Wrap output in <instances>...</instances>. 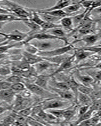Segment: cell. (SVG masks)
Returning <instances> with one entry per match:
<instances>
[{
    "mask_svg": "<svg viewBox=\"0 0 101 126\" xmlns=\"http://www.w3.org/2000/svg\"><path fill=\"white\" fill-rule=\"evenodd\" d=\"M1 3H3L5 6L7 7V10L12 12L17 17L22 19H30L32 15V13L29 12L27 8L18 4L14 1H3Z\"/></svg>",
    "mask_w": 101,
    "mask_h": 126,
    "instance_id": "1",
    "label": "cell"
},
{
    "mask_svg": "<svg viewBox=\"0 0 101 126\" xmlns=\"http://www.w3.org/2000/svg\"><path fill=\"white\" fill-rule=\"evenodd\" d=\"M75 50V48L72 43L69 44L67 46H64L63 47H58V48H54L50 50H46V51H39L38 52L37 55L42 57H51L54 56H61L67 54L68 52L71 50Z\"/></svg>",
    "mask_w": 101,
    "mask_h": 126,
    "instance_id": "2",
    "label": "cell"
},
{
    "mask_svg": "<svg viewBox=\"0 0 101 126\" xmlns=\"http://www.w3.org/2000/svg\"><path fill=\"white\" fill-rule=\"evenodd\" d=\"M29 32L25 33L19 31L18 30H15L10 33H3L0 32V35L2 37H4L6 40L8 41H16L17 42H20L25 40L29 36Z\"/></svg>",
    "mask_w": 101,
    "mask_h": 126,
    "instance_id": "3",
    "label": "cell"
},
{
    "mask_svg": "<svg viewBox=\"0 0 101 126\" xmlns=\"http://www.w3.org/2000/svg\"><path fill=\"white\" fill-rule=\"evenodd\" d=\"M31 103H32L31 99L23 97L20 94H17L13 105V109L15 112H17L20 110L32 106Z\"/></svg>",
    "mask_w": 101,
    "mask_h": 126,
    "instance_id": "4",
    "label": "cell"
},
{
    "mask_svg": "<svg viewBox=\"0 0 101 126\" xmlns=\"http://www.w3.org/2000/svg\"><path fill=\"white\" fill-rule=\"evenodd\" d=\"M68 105L67 101H62L58 99L48 100L41 103L42 109L44 110H52V109H61Z\"/></svg>",
    "mask_w": 101,
    "mask_h": 126,
    "instance_id": "5",
    "label": "cell"
},
{
    "mask_svg": "<svg viewBox=\"0 0 101 126\" xmlns=\"http://www.w3.org/2000/svg\"><path fill=\"white\" fill-rule=\"evenodd\" d=\"M26 86L27 89L33 94H35L38 96L40 97H45L48 96H52L53 94L48 92V90H44L42 88L35 84L34 83H23Z\"/></svg>",
    "mask_w": 101,
    "mask_h": 126,
    "instance_id": "6",
    "label": "cell"
},
{
    "mask_svg": "<svg viewBox=\"0 0 101 126\" xmlns=\"http://www.w3.org/2000/svg\"><path fill=\"white\" fill-rule=\"evenodd\" d=\"M101 39V29L98 32L93 34L88 35L84 36V37L80 39H77V40H74L72 42L73 44L77 43L78 42L83 41L85 42V47H90V46H93L95 44L97 41Z\"/></svg>",
    "mask_w": 101,
    "mask_h": 126,
    "instance_id": "7",
    "label": "cell"
},
{
    "mask_svg": "<svg viewBox=\"0 0 101 126\" xmlns=\"http://www.w3.org/2000/svg\"><path fill=\"white\" fill-rule=\"evenodd\" d=\"M73 3V2L71 1L60 0V1H56L54 5L51 6V7L44 9H34V10L38 11V12H52V11H54V10H64L65 8H67V6L70 5Z\"/></svg>",
    "mask_w": 101,
    "mask_h": 126,
    "instance_id": "8",
    "label": "cell"
},
{
    "mask_svg": "<svg viewBox=\"0 0 101 126\" xmlns=\"http://www.w3.org/2000/svg\"><path fill=\"white\" fill-rule=\"evenodd\" d=\"M75 55H71L69 58H68L67 61H65L63 62L62 64H61L59 65V67H58V69H57L56 70H55L52 74L49 75V77L51 78L52 77V76H54V75H57V74H59V73L63 72V71L70 69L71 67L73 66V62L75 61Z\"/></svg>",
    "mask_w": 101,
    "mask_h": 126,
    "instance_id": "9",
    "label": "cell"
},
{
    "mask_svg": "<svg viewBox=\"0 0 101 126\" xmlns=\"http://www.w3.org/2000/svg\"><path fill=\"white\" fill-rule=\"evenodd\" d=\"M22 61L28 64L34 66L37 63L44 61V59L37 54H32L24 51L22 54Z\"/></svg>",
    "mask_w": 101,
    "mask_h": 126,
    "instance_id": "10",
    "label": "cell"
},
{
    "mask_svg": "<svg viewBox=\"0 0 101 126\" xmlns=\"http://www.w3.org/2000/svg\"><path fill=\"white\" fill-rule=\"evenodd\" d=\"M17 93L12 89H7L0 91V100L10 105L15 100Z\"/></svg>",
    "mask_w": 101,
    "mask_h": 126,
    "instance_id": "11",
    "label": "cell"
},
{
    "mask_svg": "<svg viewBox=\"0 0 101 126\" xmlns=\"http://www.w3.org/2000/svg\"><path fill=\"white\" fill-rule=\"evenodd\" d=\"M56 66H58V65L55 64L54 63H50V62L44 59V61H42L39 62V63H37L36 64L34 65L33 67L34 68L35 71L37 75V74H41L43 72L50 69V67Z\"/></svg>",
    "mask_w": 101,
    "mask_h": 126,
    "instance_id": "12",
    "label": "cell"
},
{
    "mask_svg": "<svg viewBox=\"0 0 101 126\" xmlns=\"http://www.w3.org/2000/svg\"><path fill=\"white\" fill-rule=\"evenodd\" d=\"M30 43L36 47L39 51H46L50 50L53 48V44L46 40H36L35 42H30Z\"/></svg>",
    "mask_w": 101,
    "mask_h": 126,
    "instance_id": "13",
    "label": "cell"
},
{
    "mask_svg": "<svg viewBox=\"0 0 101 126\" xmlns=\"http://www.w3.org/2000/svg\"><path fill=\"white\" fill-rule=\"evenodd\" d=\"M64 81L67 83V85H68L71 90L72 91L73 94H75V100L77 101V96H78V87H79L80 84H79L77 81H75L74 78L72 77V76L67 78L64 80Z\"/></svg>",
    "mask_w": 101,
    "mask_h": 126,
    "instance_id": "14",
    "label": "cell"
},
{
    "mask_svg": "<svg viewBox=\"0 0 101 126\" xmlns=\"http://www.w3.org/2000/svg\"><path fill=\"white\" fill-rule=\"evenodd\" d=\"M50 89L56 93V94L58 95L61 98L65 100H68L71 101L73 100L75 98V94H73V93L69 91H64V90H58V89L54 88H52L50 86Z\"/></svg>",
    "mask_w": 101,
    "mask_h": 126,
    "instance_id": "15",
    "label": "cell"
},
{
    "mask_svg": "<svg viewBox=\"0 0 101 126\" xmlns=\"http://www.w3.org/2000/svg\"><path fill=\"white\" fill-rule=\"evenodd\" d=\"M75 52H74V55H75V61H76L77 63L87 59V57H90L91 56L94 54V53L85 50L84 49H81V48L75 49Z\"/></svg>",
    "mask_w": 101,
    "mask_h": 126,
    "instance_id": "16",
    "label": "cell"
},
{
    "mask_svg": "<svg viewBox=\"0 0 101 126\" xmlns=\"http://www.w3.org/2000/svg\"><path fill=\"white\" fill-rule=\"evenodd\" d=\"M71 55L68 54H67L63 55H61V56H54V57H42L44 60L48 61L50 62V63H54L55 64H57L58 66L62 64L63 62H65V61H67L68 58L70 57V56Z\"/></svg>",
    "mask_w": 101,
    "mask_h": 126,
    "instance_id": "17",
    "label": "cell"
},
{
    "mask_svg": "<svg viewBox=\"0 0 101 126\" xmlns=\"http://www.w3.org/2000/svg\"><path fill=\"white\" fill-rule=\"evenodd\" d=\"M22 22L24 24L26 25L30 29V30L29 32V35L38 33V32H40L42 31V29H41V27L40 26L37 25L36 23H35L32 21H31L30 19H25L22 21Z\"/></svg>",
    "mask_w": 101,
    "mask_h": 126,
    "instance_id": "18",
    "label": "cell"
},
{
    "mask_svg": "<svg viewBox=\"0 0 101 126\" xmlns=\"http://www.w3.org/2000/svg\"><path fill=\"white\" fill-rule=\"evenodd\" d=\"M49 78L50 77L49 76V75L48 76L43 75H39V76H36V79L35 80L34 83L44 90H48V83Z\"/></svg>",
    "mask_w": 101,
    "mask_h": 126,
    "instance_id": "19",
    "label": "cell"
},
{
    "mask_svg": "<svg viewBox=\"0 0 101 126\" xmlns=\"http://www.w3.org/2000/svg\"><path fill=\"white\" fill-rule=\"evenodd\" d=\"M77 76L78 80L82 83V85L90 86L94 81V79L90 75H81L79 73H77Z\"/></svg>",
    "mask_w": 101,
    "mask_h": 126,
    "instance_id": "20",
    "label": "cell"
},
{
    "mask_svg": "<svg viewBox=\"0 0 101 126\" xmlns=\"http://www.w3.org/2000/svg\"><path fill=\"white\" fill-rule=\"evenodd\" d=\"M25 19L20 18L15 15H6L0 14V22L3 23H8L12 22H22Z\"/></svg>",
    "mask_w": 101,
    "mask_h": 126,
    "instance_id": "21",
    "label": "cell"
},
{
    "mask_svg": "<svg viewBox=\"0 0 101 126\" xmlns=\"http://www.w3.org/2000/svg\"><path fill=\"white\" fill-rule=\"evenodd\" d=\"M77 101H78V102L82 105H90V106L92 105V100L90 96L87 95V94L80 93V92H78Z\"/></svg>",
    "mask_w": 101,
    "mask_h": 126,
    "instance_id": "22",
    "label": "cell"
},
{
    "mask_svg": "<svg viewBox=\"0 0 101 126\" xmlns=\"http://www.w3.org/2000/svg\"><path fill=\"white\" fill-rule=\"evenodd\" d=\"M81 6H82L80 4L79 1L73 2V4H71L70 5L67 6V8H65L63 10L66 13H68V14L72 15L74 13L79 11L80 9L81 8Z\"/></svg>",
    "mask_w": 101,
    "mask_h": 126,
    "instance_id": "23",
    "label": "cell"
},
{
    "mask_svg": "<svg viewBox=\"0 0 101 126\" xmlns=\"http://www.w3.org/2000/svg\"><path fill=\"white\" fill-rule=\"evenodd\" d=\"M72 16H67V17L63 18L61 19L60 24L61 25L63 28L68 29V30L72 29L73 25Z\"/></svg>",
    "mask_w": 101,
    "mask_h": 126,
    "instance_id": "24",
    "label": "cell"
},
{
    "mask_svg": "<svg viewBox=\"0 0 101 126\" xmlns=\"http://www.w3.org/2000/svg\"><path fill=\"white\" fill-rule=\"evenodd\" d=\"M40 15V16L41 17V18L46 22H50V23H56V22H60L61 18H59L55 17L52 15H50L46 14V13H38Z\"/></svg>",
    "mask_w": 101,
    "mask_h": 126,
    "instance_id": "25",
    "label": "cell"
},
{
    "mask_svg": "<svg viewBox=\"0 0 101 126\" xmlns=\"http://www.w3.org/2000/svg\"><path fill=\"white\" fill-rule=\"evenodd\" d=\"M16 120L11 113L0 122V126H14Z\"/></svg>",
    "mask_w": 101,
    "mask_h": 126,
    "instance_id": "26",
    "label": "cell"
},
{
    "mask_svg": "<svg viewBox=\"0 0 101 126\" xmlns=\"http://www.w3.org/2000/svg\"><path fill=\"white\" fill-rule=\"evenodd\" d=\"M75 113H76V108L73 109V108L70 107L68 108V109H65L63 117L64 118L66 122H68L73 117V116L75 115Z\"/></svg>",
    "mask_w": 101,
    "mask_h": 126,
    "instance_id": "27",
    "label": "cell"
},
{
    "mask_svg": "<svg viewBox=\"0 0 101 126\" xmlns=\"http://www.w3.org/2000/svg\"><path fill=\"white\" fill-rule=\"evenodd\" d=\"M47 33H49L51 35L58 37L59 38H62V39H67L66 37V34L62 28H57V29H52V30H48L47 31Z\"/></svg>",
    "mask_w": 101,
    "mask_h": 126,
    "instance_id": "28",
    "label": "cell"
},
{
    "mask_svg": "<svg viewBox=\"0 0 101 126\" xmlns=\"http://www.w3.org/2000/svg\"><path fill=\"white\" fill-rule=\"evenodd\" d=\"M40 27H41V29H42V31H48V30L57 29V28H63L61 24L46 22H44L43 24L40 26Z\"/></svg>",
    "mask_w": 101,
    "mask_h": 126,
    "instance_id": "29",
    "label": "cell"
},
{
    "mask_svg": "<svg viewBox=\"0 0 101 126\" xmlns=\"http://www.w3.org/2000/svg\"><path fill=\"white\" fill-rule=\"evenodd\" d=\"M29 9L30 10H31V13H32V15H31V17H30V20L40 27V26L43 24L44 21L41 18V17L40 16L39 13L34 12V11H32V10H31V8H29Z\"/></svg>",
    "mask_w": 101,
    "mask_h": 126,
    "instance_id": "30",
    "label": "cell"
},
{
    "mask_svg": "<svg viewBox=\"0 0 101 126\" xmlns=\"http://www.w3.org/2000/svg\"><path fill=\"white\" fill-rule=\"evenodd\" d=\"M52 85H53V87L52 88L58 89V90H71L68 85H67V83H65V81H56L54 80V81L52 82Z\"/></svg>",
    "mask_w": 101,
    "mask_h": 126,
    "instance_id": "31",
    "label": "cell"
},
{
    "mask_svg": "<svg viewBox=\"0 0 101 126\" xmlns=\"http://www.w3.org/2000/svg\"><path fill=\"white\" fill-rule=\"evenodd\" d=\"M11 89L17 94V93L22 92L23 91L25 90L27 88L23 82H19V83L12 84V86H11Z\"/></svg>",
    "mask_w": 101,
    "mask_h": 126,
    "instance_id": "32",
    "label": "cell"
},
{
    "mask_svg": "<svg viewBox=\"0 0 101 126\" xmlns=\"http://www.w3.org/2000/svg\"><path fill=\"white\" fill-rule=\"evenodd\" d=\"M87 13V10H85V12H83L82 13L77 15L73 16L72 20H73V23L74 25L77 26H77L80 23V22L82 21L83 19L84 18V17L85 16Z\"/></svg>",
    "mask_w": 101,
    "mask_h": 126,
    "instance_id": "33",
    "label": "cell"
},
{
    "mask_svg": "<svg viewBox=\"0 0 101 126\" xmlns=\"http://www.w3.org/2000/svg\"><path fill=\"white\" fill-rule=\"evenodd\" d=\"M81 49H84L85 50L91 52L92 53L98 55V56L101 57V46H90V47H83Z\"/></svg>",
    "mask_w": 101,
    "mask_h": 126,
    "instance_id": "34",
    "label": "cell"
},
{
    "mask_svg": "<svg viewBox=\"0 0 101 126\" xmlns=\"http://www.w3.org/2000/svg\"><path fill=\"white\" fill-rule=\"evenodd\" d=\"M23 46H24L25 48V51L28 52V53L32 54H37L39 50L35 46L31 44L30 42L25 44H23Z\"/></svg>",
    "mask_w": 101,
    "mask_h": 126,
    "instance_id": "35",
    "label": "cell"
},
{
    "mask_svg": "<svg viewBox=\"0 0 101 126\" xmlns=\"http://www.w3.org/2000/svg\"><path fill=\"white\" fill-rule=\"evenodd\" d=\"M93 92H94V90L90 86H85V85H83L80 84L79 87H78V92L83 93V94H87L88 96H90L92 93Z\"/></svg>",
    "mask_w": 101,
    "mask_h": 126,
    "instance_id": "36",
    "label": "cell"
},
{
    "mask_svg": "<svg viewBox=\"0 0 101 126\" xmlns=\"http://www.w3.org/2000/svg\"><path fill=\"white\" fill-rule=\"evenodd\" d=\"M5 80L6 81L9 82L11 84H14V83H19V82H23V79L21 76H18V75H13L12 76H10L9 77H8L7 78H6Z\"/></svg>",
    "mask_w": 101,
    "mask_h": 126,
    "instance_id": "37",
    "label": "cell"
},
{
    "mask_svg": "<svg viewBox=\"0 0 101 126\" xmlns=\"http://www.w3.org/2000/svg\"><path fill=\"white\" fill-rule=\"evenodd\" d=\"M12 73V67H10L8 65H4L0 67V76H6L10 75Z\"/></svg>",
    "mask_w": 101,
    "mask_h": 126,
    "instance_id": "38",
    "label": "cell"
},
{
    "mask_svg": "<svg viewBox=\"0 0 101 126\" xmlns=\"http://www.w3.org/2000/svg\"><path fill=\"white\" fill-rule=\"evenodd\" d=\"M49 113L52 114L54 117L56 119H59L61 117H63V113L65 112V109H52V110H48Z\"/></svg>",
    "mask_w": 101,
    "mask_h": 126,
    "instance_id": "39",
    "label": "cell"
},
{
    "mask_svg": "<svg viewBox=\"0 0 101 126\" xmlns=\"http://www.w3.org/2000/svg\"><path fill=\"white\" fill-rule=\"evenodd\" d=\"M32 109H33V107L32 106L26 108V109L20 110V111L17 112V113L20 114V115L24 117H29V115H32Z\"/></svg>",
    "mask_w": 101,
    "mask_h": 126,
    "instance_id": "40",
    "label": "cell"
},
{
    "mask_svg": "<svg viewBox=\"0 0 101 126\" xmlns=\"http://www.w3.org/2000/svg\"><path fill=\"white\" fill-rule=\"evenodd\" d=\"M79 3L81 4V6H84L85 8V10H87L88 12L92 6L93 1H80Z\"/></svg>",
    "mask_w": 101,
    "mask_h": 126,
    "instance_id": "41",
    "label": "cell"
},
{
    "mask_svg": "<svg viewBox=\"0 0 101 126\" xmlns=\"http://www.w3.org/2000/svg\"><path fill=\"white\" fill-rule=\"evenodd\" d=\"M90 105H82L78 110V117L85 114L90 109Z\"/></svg>",
    "mask_w": 101,
    "mask_h": 126,
    "instance_id": "42",
    "label": "cell"
},
{
    "mask_svg": "<svg viewBox=\"0 0 101 126\" xmlns=\"http://www.w3.org/2000/svg\"><path fill=\"white\" fill-rule=\"evenodd\" d=\"M90 76L94 79V80L101 81V70L94 72L92 74H91Z\"/></svg>",
    "mask_w": 101,
    "mask_h": 126,
    "instance_id": "43",
    "label": "cell"
},
{
    "mask_svg": "<svg viewBox=\"0 0 101 126\" xmlns=\"http://www.w3.org/2000/svg\"><path fill=\"white\" fill-rule=\"evenodd\" d=\"M11 109H12V107L8 105L0 104V115L3 113L7 110H11Z\"/></svg>",
    "mask_w": 101,
    "mask_h": 126,
    "instance_id": "44",
    "label": "cell"
},
{
    "mask_svg": "<svg viewBox=\"0 0 101 126\" xmlns=\"http://www.w3.org/2000/svg\"><path fill=\"white\" fill-rule=\"evenodd\" d=\"M0 14H6V15H14L10 12L9 10H8L6 8H4L0 7Z\"/></svg>",
    "mask_w": 101,
    "mask_h": 126,
    "instance_id": "45",
    "label": "cell"
},
{
    "mask_svg": "<svg viewBox=\"0 0 101 126\" xmlns=\"http://www.w3.org/2000/svg\"><path fill=\"white\" fill-rule=\"evenodd\" d=\"M89 69H98L99 70H101V61L99 62V63H97L95 66L90 67Z\"/></svg>",
    "mask_w": 101,
    "mask_h": 126,
    "instance_id": "46",
    "label": "cell"
},
{
    "mask_svg": "<svg viewBox=\"0 0 101 126\" xmlns=\"http://www.w3.org/2000/svg\"><path fill=\"white\" fill-rule=\"evenodd\" d=\"M95 116L97 117L100 120H101V110H99V111H97V113L95 115Z\"/></svg>",
    "mask_w": 101,
    "mask_h": 126,
    "instance_id": "47",
    "label": "cell"
},
{
    "mask_svg": "<svg viewBox=\"0 0 101 126\" xmlns=\"http://www.w3.org/2000/svg\"><path fill=\"white\" fill-rule=\"evenodd\" d=\"M94 12L97 13H101V7L99 8L95 9V10H94Z\"/></svg>",
    "mask_w": 101,
    "mask_h": 126,
    "instance_id": "48",
    "label": "cell"
},
{
    "mask_svg": "<svg viewBox=\"0 0 101 126\" xmlns=\"http://www.w3.org/2000/svg\"><path fill=\"white\" fill-rule=\"evenodd\" d=\"M95 126H101V122H99L98 124H97L95 125Z\"/></svg>",
    "mask_w": 101,
    "mask_h": 126,
    "instance_id": "49",
    "label": "cell"
},
{
    "mask_svg": "<svg viewBox=\"0 0 101 126\" xmlns=\"http://www.w3.org/2000/svg\"><path fill=\"white\" fill-rule=\"evenodd\" d=\"M67 126V125H62V126Z\"/></svg>",
    "mask_w": 101,
    "mask_h": 126,
    "instance_id": "50",
    "label": "cell"
},
{
    "mask_svg": "<svg viewBox=\"0 0 101 126\" xmlns=\"http://www.w3.org/2000/svg\"></svg>",
    "mask_w": 101,
    "mask_h": 126,
    "instance_id": "51",
    "label": "cell"
}]
</instances>
